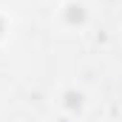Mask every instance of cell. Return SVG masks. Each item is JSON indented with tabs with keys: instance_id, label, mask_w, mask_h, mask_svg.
<instances>
[{
	"instance_id": "5b68a950",
	"label": "cell",
	"mask_w": 122,
	"mask_h": 122,
	"mask_svg": "<svg viewBox=\"0 0 122 122\" xmlns=\"http://www.w3.org/2000/svg\"><path fill=\"white\" fill-rule=\"evenodd\" d=\"M46 3H48V6H54V3H60V0H46Z\"/></svg>"
},
{
	"instance_id": "277c9868",
	"label": "cell",
	"mask_w": 122,
	"mask_h": 122,
	"mask_svg": "<svg viewBox=\"0 0 122 122\" xmlns=\"http://www.w3.org/2000/svg\"><path fill=\"white\" fill-rule=\"evenodd\" d=\"M51 122H71V119H65V117H57V114H54V119Z\"/></svg>"
},
{
	"instance_id": "7a4b0ae2",
	"label": "cell",
	"mask_w": 122,
	"mask_h": 122,
	"mask_svg": "<svg viewBox=\"0 0 122 122\" xmlns=\"http://www.w3.org/2000/svg\"><path fill=\"white\" fill-rule=\"evenodd\" d=\"M51 111L71 122H82L91 111V94L77 82H62L51 97Z\"/></svg>"
},
{
	"instance_id": "3957f363",
	"label": "cell",
	"mask_w": 122,
	"mask_h": 122,
	"mask_svg": "<svg viewBox=\"0 0 122 122\" xmlns=\"http://www.w3.org/2000/svg\"><path fill=\"white\" fill-rule=\"evenodd\" d=\"M11 34H14V17H11L9 9L0 6V46H6L11 40Z\"/></svg>"
},
{
	"instance_id": "6da1fadb",
	"label": "cell",
	"mask_w": 122,
	"mask_h": 122,
	"mask_svg": "<svg viewBox=\"0 0 122 122\" xmlns=\"http://www.w3.org/2000/svg\"><path fill=\"white\" fill-rule=\"evenodd\" d=\"M48 23L54 34L77 37V34H85L97 23V9L91 0H60L51 6Z\"/></svg>"
}]
</instances>
